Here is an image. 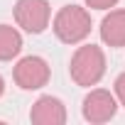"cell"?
I'll list each match as a JSON object with an SVG mask.
<instances>
[{"mask_svg": "<svg viewBox=\"0 0 125 125\" xmlns=\"http://www.w3.org/2000/svg\"><path fill=\"white\" fill-rule=\"evenodd\" d=\"M49 17L52 8L47 0H17L15 5V22L30 34L44 32L49 27Z\"/></svg>", "mask_w": 125, "mask_h": 125, "instance_id": "obj_3", "label": "cell"}, {"mask_svg": "<svg viewBox=\"0 0 125 125\" xmlns=\"http://www.w3.org/2000/svg\"><path fill=\"white\" fill-rule=\"evenodd\" d=\"M49 64L42 59V56H25L17 61V66L12 71L15 76V83L25 91H37L42 86H47L49 81Z\"/></svg>", "mask_w": 125, "mask_h": 125, "instance_id": "obj_4", "label": "cell"}, {"mask_svg": "<svg viewBox=\"0 0 125 125\" xmlns=\"http://www.w3.org/2000/svg\"><path fill=\"white\" fill-rule=\"evenodd\" d=\"M101 39L108 47H125V10H110L101 22Z\"/></svg>", "mask_w": 125, "mask_h": 125, "instance_id": "obj_7", "label": "cell"}, {"mask_svg": "<svg viewBox=\"0 0 125 125\" xmlns=\"http://www.w3.org/2000/svg\"><path fill=\"white\" fill-rule=\"evenodd\" d=\"M69 74L79 86H88V88L96 86L105 74V54H103V49L96 47V44L79 47L74 52V56H71Z\"/></svg>", "mask_w": 125, "mask_h": 125, "instance_id": "obj_1", "label": "cell"}, {"mask_svg": "<svg viewBox=\"0 0 125 125\" xmlns=\"http://www.w3.org/2000/svg\"><path fill=\"white\" fill-rule=\"evenodd\" d=\"M118 110V101L110 91L96 88L83 98V118L88 123H108Z\"/></svg>", "mask_w": 125, "mask_h": 125, "instance_id": "obj_5", "label": "cell"}, {"mask_svg": "<svg viewBox=\"0 0 125 125\" xmlns=\"http://www.w3.org/2000/svg\"><path fill=\"white\" fill-rule=\"evenodd\" d=\"M3 91H5V81H3V76H0V96H3Z\"/></svg>", "mask_w": 125, "mask_h": 125, "instance_id": "obj_11", "label": "cell"}, {"mask_svg": "<svg viewBox=\"0 0 125 125\" xmlns=\"http://www.w3.org/2000/svg\"><path fill=\"white\" fill-rule=\"evenodd\" d=\"M22 49V37L15 27L0 25V61H10L20 54Z\"/></svg>", "mask_w": 125, "mask_h": 125, "instance_id": "obj_8", "label": "cell"}, {"mask_svg": "<svg viewBox=\"0 0 125 125\" xmlns=\"http://www.w3.org/2000/svg\"><path fill=\"white\" fill-rule=\"evenodd\" d=\"M115 98L120 101V105H125V74L115 79Z\"/></svg>", "mask_w": 125, "mask_h": 125, "instance_id": "obj_10", "label": "cell"}, {"mask_svg": "<svg viewBox=\"0 0 125 125\" xmlns=\"http://www.w3.org/2000/svg\"><path fill=\"white\" fill-rule=\"evenodd\" d=\"M54 34L64 44H79L91 34V15L81 5H64L54 17Z\"/></svg>", "mask_w": 125, "mask_h": 125, "instance_id": "obj_2", "label": "cell"}, {"mask_svg": "<svg viewBox=\"0 0 125 125\" xmlns=\"http://www.w3.org/2000/svg\"><path fill=\"white\" fill-rule=\"evenodd\" d=\"M30 120L34 125H64L66 123V105L54 96H42L34 101L30 110Z\"/></svg>", "mask_w": 125, "mask_h": 125, "instance_id": "obj_6", "label": "cell"}, {"mask_svg": "<svg viewBox=\"0 0 125 125\" xmlns=\"http://www.w3.org/2000/svg\"><path fill=\"white\" fill-rule=\"evenodd\" d=\"M86 5L91 10H110L118 5V0H86Z\"/></svg>", "mask_w": 125, "mask_h": 125, "instance_id": "obj_9", "label": "cell"}]
</instances>
